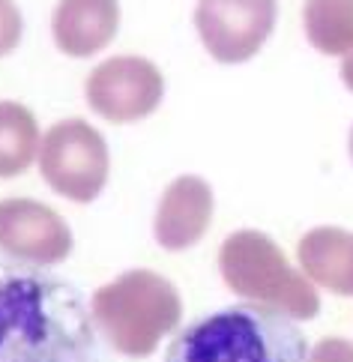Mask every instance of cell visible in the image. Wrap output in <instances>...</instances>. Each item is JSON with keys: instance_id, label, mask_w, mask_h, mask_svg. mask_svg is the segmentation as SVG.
I'll list each match as a JSON object with an SVG mask.
<instances>
[{"instance_id": "obj_12", "label": "cell", "mask_w": 353, "mask_h": 362, "mask_svg": "<svg viewBox=\"0 0 353 362\" xmlns=\"http://www.w3.org/2000/svg\"><path fill=\"white\" fill-rule=\"evenodd\" d=\"M303 28L311 48L326 57L353 51V0H306Z\"/></svg>"}, {"instance_id": "obj_17", "label": "cell", "mask_w": 353, "mask_h": 362, "mask_svg": "<svg viewBox=\"0 0 353 362\" xmlns=\"http://www.w3.org/2000/svg\"><path fill=\"white\" fill-rule=\"evenodd\" d=\"M347 150H350V162H353V126H350V138H347Z\"/></svg>"}, {"instance_id": "obj_14", "label": "cell", "mask_w": 353, "mask_h": 362, "mask_svg": "<svg viewBox=\"0 0 353 362\" xmlns=\"http://www.w3.org/2000/svg\"><path fill=\"white\" fill-rule=\"evenodd\" d=\"M21 42V12L12 0H0V57Z\"/></svg>"}, {"instance_id": "obj_2", "label": "cell", "mask_w": 353, "mask_h": 362, "mask_svg": "<svg viewBox=\"0 0 353 362\" xmlns=\"http://www.w3.org/2000/svg\"><path fill=\"white\" fill-rule=\"evenodd\" d=\"M303 329L276 308L240 303L183 327L165 362H308Z\"/></svg>"}, {"instance_id": "obj_4", "label": "cell", "mask_w": 353, "mask_h": 362, "mask_svg": "<svg viewBox=\"0 0 353 362\" xmlns=\"http://www.w3.org/2000/svg\"><path fill=\"white\" fill-rule=\"evenodd\" d=\"M219 273L228 291L245 303L276 308L294 320H311L320 312L318 288L291 267L264 230H233L219 249Z\"/></svg>"}, {"instance_id": "obj_13", "label": "cell", "mask_w": 353, "mask_h": 362, "mask_svg": "<svg viewBox=\"0 0 353 362\" xmlns=\"http://www.w3.org/2000/svg\"><path fill=\"white\" fill-rule=\"evenodd\" d=\"M39 123L21 102H0V177H18L36 162Z\"/></svg>"}, {"instance_id": "obj_15", "label": "cell", "mask_w": 353, "mask_h": 362, "mask_svg": "<svg viewBox=\"0 0 353 362\" xmlns=\"http://www.w3.org/2000/svg\"><path fill=\"white\" fill-rule=\"evenodd\" d=\"M308 362H353V341L347 339H320L308 354Z\"/></svg>"}, {"instance_id": "obj_7", "label": "cell", "mask_w": 353, "mask_h": 362, "mask_svg": "<svg viewBox=\"0 0 353 362\" xmlns=\"http://www.w3.org/2000/svg\"><path fill=\"white\" fill-rule=\"evenodd\" d=\"M87 105L99 117L111 123H135L159 108L165 96V78L159 66L147 57L120 54L90 72L87 78Z\"/></svg>"}, {"instance_id": "obj_11", "label": "cell", "mask_w": 353, "mask_h": 362, "mask_svg": "<svg viewBox=\"0 0 353 362\" xmlns=\"http://www.w3.org/2000/svg\"><path fill=\"white\" fill-rule=\"evenodd\" d=\"M303 276L330 293L353 296V234L335 225L311 228L296 243Z\"/></svg>"}, {"instance_id": "obj_1", "label": "cell", "mask_w": 353, "mask_h": 362, "mask_svg": "<svg viewBox=\"0 0 353 362\" xmlns=\"http://www.w3.org/2000/svg\"><path fill=\"white\" fill-rule=\"evenodd\" d=\"M0 362H105L81 291L33 264H0Z\"/></svg>"}, {"instance_id": "obj_6", "label": "cell", "mask_w": 353, "mask_h": 362, "mask_svg": "<svg viewBox=\"0 0 353 362\" xmlns=\"http://www.w3.org/2000/svg\"><path fill=\"white\" fill-rule=\"evenodd\" d=\"M279 0H198L195 28L219 63L252 60L276 28Z\"/></svg>"}, {"instance_id": "obj_3", "label": "cell", "mask_w": 353, "mask_h": 362, "mask_svg": "<svg viewBox=\"0 0 353 362\" xmlns=\"http://www.w3.org/2000/svg\"><path fill=\"white\" fill-rule=\"evenodd\" d=\"M90 315L120 356L147 359L165 335L180 327V291L153 269H129L90 296Z\"/></svg>"}, {"instance_id": "obj_16", "label": "cell", "mask_w": 353, "mask_h": 362, "mask_svg": "<svg viewBox=\"0 0 353 362\" xmlns=\"http://www.w3.org/2000/svg\"><path fill=\"white\" fill-rule=\"evenodd\" d=\"M342 81L353 93V51H350V54H345V60H342Z\"/></svg>"}, {"instance_id": "obj_5", "label": "cell", "mask_w": 353, "mask_h": 362, "mask_svg": "<svg viewBox=\"0 0 353 362\" xmlns=\"http://www.w3.org/2000/svg\"><path fill=\"white\" fill-rule=\"evenodd\" d=\"M108 144L99 129L87 120H60L45 132L39 150L42 180L60 198L75 204H90L108 183Z\"/></svg>"}, {"instance_id": "obj_9", "label": "cell", "mask_w": 353, "mask_h": 362, "mask_svg": "<svg viewBox=\"0 0 353 362\" xmlns=\"http://www.w3.org/2000/svg\"><path fill=\"white\" fill-rule=\"evenodd\" d=\"M213 222V189L195 174L177 177L162 192L153 218V237L168 252H183L201 243Z\"/></svg>"}, {"instance_id": "obj_8", "label": "cell", "mask_w": 353, "mask_h": 362, "mask_svg": "<svg viewBox=\"0 0 353 362\" xmlns=\"http://www.w3.org/2000/svg\"><path fill=\"white\" fill-rule=\"evenodd\" d=\"M0 252L12 261L51 267L72 252V230L51 206L30 198L0 201Z\"/></svg>"}, {"instance_id": "obj_10", "label": "cell", "mask_w": 353, "mask_h": 362, "mask_svg": "<svg viewBox=\"0 0 353 362\" xmlns=\"http://www.w3.org/2000/svg\"><path fill=\"white\" fill-rule=\"evenodd\" d=\"M120 28L117 0H60L51 16V33L63 54L90 57L105 48Z\"/></svg>"}]
</instances>
